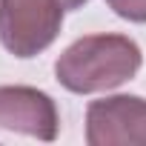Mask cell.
Here are the masks:
<instances>
[{"instance_id": "6da1fadb", "label": "cell", "mask_w": 146, "mask_h": 146, "mask_svg": "<svg viewBox=\"0 0 146 146\" xmlns=\"http://www.w3.org/2000/svg\"><path fill=\"white\" fill-rule=\"evenodd\" d=\"M143 66L140 46L126 35H86L54 60V78L75 95L109 92L129 83Z\"/></svg>"}, {"instance_id": "7a4b0ae2", "label": "cell", "mask_w": 146, "mask_h": 146, "mask_svg": "<svg viewBox=\"0 0 146 146\" xmlns=\"http://www.w3.org/2000/svg\"><path fill=\"white\" fill-rule=\"evenodd\" d=\"M86 3L89 0H0V43L15 57H37L57 40L66 12Z\"/></svg>"}, {"instance_id": "3957f363", "label": "cell", "mask_w": 146, "mask_h": 146, "mask_svg": "<svg viewBox=\"0 0 146 146\" xmlns=\"http://www.w3.org/2000/svg\"><path fill=\"white\" fill-rule=\"evenodd\" d=\"M89 146H146V100L137 95H112L86 109Z\"/></svg>"}, {"instance_id": "277c9868", "label": "cell", "mask_w": 146, "mask_h": 146, "mask_svg": "<svg viewBox=\"0 0 146 146\" xmlns=\"http://www.w3.org/2000/svg\"><path fill=\"white\" fill-rule=\"evenodd\" d=\"M0 129L54 140L60 132L57 103L35 86H0Z\"/></svg>"}, {"instance_id": "5b68a950", "label": "cell", "mask_w": 146, "mask_h": 146, "mask_svg": "<svg viewBox=\"0 0 146 146\" xmlns=\"http://www.w3.org/2000/svg\"><path fill=\"white\" fill-rule=\"evenodd\" d=\"M109 9L129 20V23H146V0H106Z\"/></svg>"}]
</instances>
